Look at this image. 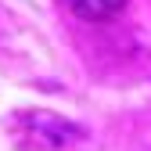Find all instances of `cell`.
<instances>
[{
  "instance_id": "obj_1",
  "label": "cell",
  "mask_w": 151,
  "mask_h": 151,
  "mask_svg": "<svg viewBox=\"0 0 151 151\" xmlns=\"http://www.w3.org/2000/svg\"><path fill=\"white\" fill-rule=\"evenodd\" d=\"M126 4V0H68V7L76 11V14H83V18H111L119 7Z\"/></svg>"
}]
</instances>
